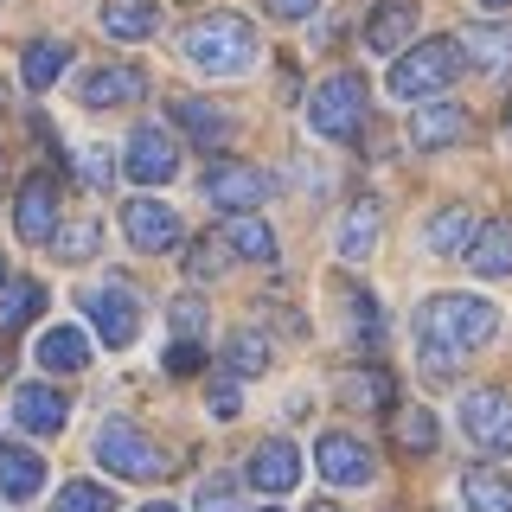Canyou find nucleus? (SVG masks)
<instances>
[{"mask_svg":"<svg viewBox=\"0 0 512 512\" xmlns=\"http://www.w3.org/2000/svg\"><path fill=\"white\" fill-rule=\"evenodd\" d=\"M468 269H474V276H487V282L512 276V224H506V218H487V224L474 231V244H468Z\"/></svg>","mask_w":512,"mask_h":512,"instance_id":"nucleus-19","label":"nucleus"},{"mask_svg":"<svg viewBox=\"0 0 512 512\" xmlns=\"http://www.w3.org/2000/svg\"><path fill=\"white\" fill-rule=\"evenodd\" d=\"M13 416H20V429H32V436H58L71 423V404H64L52 384H20L13 391Z\"/></svg>","mask_w":512,"mask_h":512,"instance_id":"nucleus-18","label":"nucleus"},{"mask_svg":"<svg viewBox=\"0 0 512 512\" xmlns=\"http://www.w3.org/2000/svg\"><path fill=\"white\" fill-rule=\"evenodd\" d=\"M378 231H384V205L365 192V199H352L346 205V218H340V231H333V250L346 256V263H365V256L378 250Z\"/></svg>","mask_w":512,"mask_h":512,"instance_id":"nucleus-15","label":"nucleus"},{"mask_svg":"<svg viewBox=\"0 0 512 512\" xmlns=\"http://www.w3.org/2000/svg\"><path fill=\"white\" fill-rule=\"evenodd\" d=\"M173 333H180V340H199L205 333V301H180V308H173Z\"/></svg>","mask_w":512,"mask_h":512,"instance_id":"nucleus-39","label":"nucleus"},{"mask_svg":"<svg viewBox=\"0 0 512 512\" xmlns=\"http://www.w3.org/2000/svg\"><path fill=\"white\" fill-rule=\"evenodd\" d=\"M314 468L327 474L333 487H372V480H378L372 448H365L359 436H346V429H327V436L314 442Z\"/></svg>","mask_w":512,"mask_h":512,"instance_id":"nucleus-8","label":"nucleus"},{"mask_svg":"<svg viewBox=\"0 0 512 512\" xmlns=\"http://www.w3.org/2000/svg\"><path fill=\"white\" fill-rule=\"evenodd\" d=\"M308 122H314V135H327V141L359 135L365 128V84L352 71H333L327 84L308 96Z\"/></svg>","mask_w":512,"mask_h":512,"instance_id":"nucleus-4","label":"nucleus"},{"mask_svg":"<svg viewBox=\"0 0 512 512\" xmlns=\"http://www.w3.org/2000/svg\"><path fill=\"white\" fill-rule=\"evenodd\" d=\"M455 45H461V58H468L474 71H487V77L512 71V26L474 20V26H461V32H455Z\"/></svg>","mask_w":512,"mask_h":512,"instance_id":"nucleus-16","label":"nucleus"},{"mask_svg":"<svg viewBox=\"0 0 512 512\" xmlns=\"http://www.w3.org/2000/svg\"><path fill=\"white\" fill-rule=\"evenodd\" d=\"M416 333H423V352H448V359H461V352L487 346L493 333H500V308H493L487 295L448 288V295H429L423 308H416Z\"/></svg>","mask_w":512,"mask_h":512,"instance_id":"nucleus-1","label":"nucleus"},{"mask_svg":"<svg viewBox=\"0 0 512 512\" xmlns=\"http://www.w3.org/2000/svg\"><path fill=\"white\" fill-rule=\"evenodd\" d=\"M346 397H352V404H365V410H384L397 397V384H391L384 365H365V372H346Z\"/></svg>","mask_w":512,"mask_h":512,"instance_id":"nucleus-29","label":"nucleus"},{"mask_svg":"<svg viewBox=\"0 0 512 512\" xmlns=\"http://www.w3.org/2000/svg\"><path fill=\"white\" fill-rule=\"evenodd\" d=\"M308 512H340V506H333V500H314V506H308Z\"/></svg>","mask_w":512,"mask_h":512,"instance_id":"nucleus-44","label":"nucleus"},{"mask_svg":"<svg viewBox=\"0 0 512 512\" xmlns=\"http://www.w3.org/2000/svg\"><path fill=\"white\" fill-rule=\"evenodd\" d=\"M314 7H320V0H269V13H276V20H288V26H295V20H308Z\"/></svg>","mask_w":512,"mask_h":512,"instance_id":"nucleus-41","label":"nucleus"},{"mask_svg":"<svg viewBox=\"0 0 512 512\" xmlns=\"http://www.w3.org/2000/svg\"><path fill=\"white\" fill-rule=\"evenodd\" d=\"M480 7H487V13H500V7H512V0H480Z\"/></svg>","mask_w":512,"mask_h":512,"instance_id":"nucleus-45","label":"nucleus"},{"mask_svg":"<svg viewBox=\"0 0 512 512\" xmlns=\"http://www.w3.org/2000/svg\"><path fill=\"white\" fill-rule=\"evenodd\" d=\"M122 231H128V244H135V250L160 256V250L180 244V212L160 205V199H128L122 205Z\"/></svg>","mask_w":512,"mask_h":512,"instance_id":"nucleus-11","label":"nucleus"},{"mask_svg":"<svg viewBox=\"0 0 512 512\" xmlns=\"http://www.w3.org/2000/svg\"><path fill=\"white\" fill-rule=\"evenodd\" d=\"M58 512H116V493H109L103 480H71V487L58 493Z\"/></svg>","mask_w":512,"mask_h":512,"instance_id":"nucleus-34","label":"nucleus"},{"mask_svg":"<svg viewBox=\"0 0 512 512\" xmlns=\"http://www.w3.org/2000/svg\"><path fill=\"white\" fill-rule=\"evenodd\" d=\"M148 90V77L135 71V64H96V71H84L77 77V103L84 109H116V103H128V96H141Z\"/></svg>","mask_w":512,"mask_h":512,"instance_id":"nucleus-13","label":"nucleus"},{"mask_svg":"<svg viewBox=\"0 0 512 512\" xmlns=\"http://www.w3.org/2000/svg\"><path fill=\"white\" fill-rule=\"evenodd\" d=\"M13 231H20V244H52L58 237V192L52 180H32L20 186V205H13Z\"/></svg>","mask_w":512,"mask_h":512,"instance_id":"nucleus-12","label":"nucleus"},{"mask_svg":"<svg viewBox=\"0 0 512 512\" xmlns=\"http://www.w3.org/2000/svg\"><path fill=\"white\" fill-rule=\"evenodd\" d=\"M96 250H103V231H96V218L64 224V231H58V256H64V263H84V256H96Z\"/></svg>","mask_w":512,"mask_h":512,"instance_id":"nucleus-35","label":"nucleus"},{"mask_svg":"<svg viewBox=\"0 0 512 512\" xmlns=\"http://www.w3.org/2000/svg\"><path fill=\"white\" fill-rule=\"evenodd\" d=\"M154 26H160L154 0H109V7H103V32H109V39H122V45L148 39Z\"/></svg>","mask_w":512,"mask_h":512,"instance_id":"nucleus-27","label":"nucleus"},{"mask_svg":"<svg viewBox=\"0 0 512 512\" xmlns=\"http://www.w3.org/2000/svg\"><path fill=\"white\" fill-rule=\"evenodd\" d=\"M0 282H7V256H0Z\"/></svg>","mask_w":512,"mask_h":512,"instance_id":"nucleus-46","label":"nucleus"},{"mask_svg":"<svg viewBox=\"0 0 512 512\" xmlns=\"http://www.w3.org/2000/svg\"><path fill=\"white\" fill-rule=\"evenodd\" d=\"M180 58L205 77H244L256 64V26L244 13L218 7V13H199L186 32H180Z\"/></svg>","mask_w":512,"mask_h":512,"instance_id":"nucleus-2","label":"nucleus"},{"mask_svg":"<svg viewBox=\"0 0 512 512\" xmlns=\"http://www.w3.org/2000/svg\"><path fill=\"white\" fill-rule=\"evenodd\" d=\"M77 180H84L90 192H103V186H109V154H103V148L77 154Z\"/></svg>","mask_w":512,"mask_h":512,"instance_id":"nucleus-38","label":"nucleus"},{"mask_svg":"<svg viewBox=\"0 0 512 512\" xmlns=\"http://www.w3.org/2000/svg\"><path fill=\"white\" fill-rule=\"evenodd\" d=\"M224 263H231V250H224V237H205V244L186 256V269H192V276H218Z\"/></svg>","mask_w":512,"mask_h":512,"instance_id":"nucleus-36","label":"nucleus"},{"mask_svg":"<svg viewBox=\"0 0 512 512\" xmlns=\"http://www.w3.org/2000/svg\"><path fill=\"white\" fill-rule=\"evenodd\" d=\"M269 512H276V506H269Z\"/></svg>","mask_w":512,"mask_h":512,"instance_id":"nucleus-48","label":"nucleus"},{"mask_svg":"<svg viewBox=\"0 0 512 512\" xmlns=\"http://www.w3.org/2000/svg\"><path fill=\"white\" fill-rule=\"evenodd\" d=\"M218 237H224V250L244 256V263H269V256H276V231H269V224L256 218V212H237Z\"/></svg>","mask_w":512,"mask_h":512,"instance_id":"nucleus-25","label":"nucleus"},{"mask_svg":"<svg viewBox=\"0 0 512 512\" xmlns=\"http://www.w3.org/2000/svg\"><path fill=\"white\" fill-rule=\"evenodd\" d=\"M461 135H468V109H455V103H429V109H416V122H410L416 148H455Z\"/></svg>","mask_w":512,"mask_h":512,"instance_id":"nucleus-23","label":"nucleus"},{"mask_svg":"<svg viewBox=\"0 0 512 512\" xmlns=\"http://www.w3.org/2000/svg\"><path fill=\"white\" fill-rule=\"evenodd\" d=\"M199 340H173V352H167V372H199Z\"/></svg>","mask_w":512,"mask_h":512,"instance_id":"nucleus-40","label":"nucleus"},{"mask_svg":"<svg viewBox=\"0 0 512 512\" xmlns=\"http://www.w3.org/2000/svg\"><path fill=\"white\" fill-rule=\"evenodd\" d=\"M45 301H52V288H45V282H13L7 301H0V327H26Z\"/></svg>","mask_w":512,"mask_h":512,"instance_id":"nucleus-30","label":"nucleus"},{"mask_svg":"<svg viewBox=\"0 0 512 512\" xmlns=\"http://www.w3.org/2000/svg\"><path fill=\"white\" fill-rule=\"evenodd\" d=\"M410 32H416V0H378V13L365 20V45L384 52V58H397Z\"/></svg>","mask_w":512,"mask_h":512,"instance_id":"nucleus-20","label":"nucleus"},{"mask_svg":"<svg viewBox=\"0 0 512 512\" xmlns=\"http://www.w3.org/2000/svg\"><path fill=\"white\" fill-rule=\"evenodd\" d=\"M212 410L218 416H237V384H218V391H212Z\"/></svg>","mask_w":512,"mask_h":512,"instance_id":"nucleus-42","label":"nucleus"},{"mask_svg":"<svg viewBox=\"0 0 512 512\" xmlns=\"http://www.w3.org/2000/svg\"><path fill=\"white\" fill-rule=\"evenodd\" d=\"M461 500H468V512H512V474L468 468L461 474Z\"/></svg>","mask_w":512,"mask_h":512,"instance_id":"nucleus-26","label":"nucleus"},{"mask_svg":"<svg viewBox=\"0 0 512 512\" xmlns=\"http://www.w3.org/2000/svg\"><path fill=\"white\" fill-rule=\"evenodd\" d=\"M173 122L186 128L199 148H218V141H231V116H224L218 103H205V96H180L173 103Z\"/></svg>","mask_w":512,"mask_h":512,"instance_id":"nucleus-24","label":"nucleus"},{"mask_svg":"<svg viewBox=\"0 0 512 512\" xmlns=\"http://www.w3.org/2000/svg\"><path fill=\"white\" fill-rule=\"evenodd\" d=\"M64 64H71V45H64V39H32V45H26V58H20L26 90H52Z\"/></svg>","mask_w":512,"mask_h":512,"instance_id":"nucleus-28","label":"nucleus"},{"mask_svg":"<svg viewBox=\"0 0 512 512\" xmlns=\"http://www.w3.org/2000/svg\"><path fill=\"white\" fill-rule=\"evenodd\" d=\"M84 314H90V327H96V340H103V346H128L141 333V295H135V288H122V282L90 288Z\"/></svg>","mask_w":512,"mask_h":512,"instance_id":"nucleus-6","label":"nucleus"},{"mask_svg":"<svg viewBox=\"0 0 512 512\" xmlns=\"http://www.w3.org/2000/svg\"><path fill=\"white\" fill-rule=\"evenodd\" d=\"M455 71H461V45L455 39H423V45H410V52L391 58L384 90H391V103H429V96H442L455 84Z\"/></svg>","mask_w":512,"mask_h":512,"instance_id":"nucleus-3","label":"nucleus"},{"mask_svg":"<svg viewBox=\"0 0 512 512\" xmlns=\"http://www.w3.org/2000/svg\"><path fill=\"white\" fill-rule=\"evenodd\" d=\"M45 493V455L39 448H0V500H13V506H26V500H39Z\"/></svg>","mask_w":512,"mask_h":512,"instance_id":"nucleus-17","label":"nucleus"},{"mask_svg":"<svg viewBox=\"0 0 512 512\" xmlns=\"http://www.w3.org/2000/svg\"><path fill=\"white\" fill-rule=\"evenodd\" d=\"M474 231H480V224H474L468 205H442V212H429V224H423V244L436 256H468Z\"/></svg>","mask_w":512,"mask_h":512,"instance_id":"nucleus-21","label":"nucleus"},{"mask_svg":"<svg viewBox=\"0 0 512 512\" xmlns=\"http://www.w3.org/2000/svg\"><path fill=\"white\" fill-rule=\"evenodd\" d=\"M205 199L237 218V212H256V205L269 199V180L256 167H244V160H212V167H205Z\"/></svg>","mask_w":512,"mask_h":512,"instance_id":"nucleus-9","label":"nucleus"},{"mask_svg":"<svg viewBox=\"0 0 512 512\" xmlns=\"http://www.w3.org/2000/svg\"><path fill=\"white\" fill-rule=\"evenodd\" d=\"M397 442H404L410 455H429V448H436V416L423 404H404L397 410Z\"/></svg>","mask_w":512,"mask_h":512,"instance_id":"nucleus-31","label":"nucleus"},{"mask_svg":"<svg viewBox=\"0 0 512 512\" xmlns=\"http://www.w3.org/2000/svg\"><path fill=\"white\" fill-rule=\"evenodd\" d=\"M231 493H237V480H231V474L205 480V487H199V512H231V506H237Z\"/></svg>","mask_w":512,"mask_h":512,"instance_id":"nucleus-37","label":"nucleus"},{"mask_svg":"<svg viewBox=\"0 0 512 512\" xmlns=\"http://www.w3.org/2000/svg\"><path fill=\"white\" fill-rule=\"evenodd\" d=\"M346 320H352V346H378V301H372V288H346Z\"/></svg>","mask_w":512,"mask_h":512,"instance_id":"nucleus-32","label":"nucleus"},{"mask_svg":"<svg viewBox=\"0 0 512 512\" xmlns=\"http://www.w3.org/2000/svg\"><path fill=\"white\" fill-rule=\"evenodd\" d=\"M122 167H128V180H135V186H167L173 173H180V141H173L167 128L141 122L135 135H128V148H122Z\"/></svg>","mask_w":512,"mask_h":512,"instance_id":"nucleus-7","label":"nucleus"},{"mask_svg":"<svg viewBox=\"0 0 512 512\" xmlns=\"http://www.w3.org/2000/svg\"><path fill=\"white\" fill-rule=\"evenodd\" d=\"M96 461L122 480H160L167 474V455H154V442L141 436L135 423H103L96 429Z\"/></svg>","mask_w":512,"mask_h":512,"instance_id":"nucleus-5","label":"nucleus"},{"mask_svg":"<svg viewBox=\"0 0 512 512\" xmlns=\"http://www.w3.org/2000/svg\"><path fill=\"white\" fill-rule=\"evenodd\" d=\"M506 128H512V103H506Z\"/></svg>","mask_w":512,"mask_h":512,"instance_id":"nucleus-47","label":"nucleus"},{"mask_svg":"<svg viewBox=\"0 0 512 512\" xmlns=\"http://www.w3.org/2000/svg\"><path fill=\"white\" fill-rule=\"evenodd\" d=\"M461 429H468V442H480V448H512V397L493 391V384L468 391L461 397Z\"/></svg>","mask_w":512,"mask_h":512,"instance_id":"nucleus-10","label":"nucleus"},{"mask_svg":"<svg viewBox=\"0 0 512 512\" xmlns=\"http://www.w3.org/2000/svg\"><path fill=\"white\" fill-rule=\"evenodd\" d=\"M32 359L45 365V372H84L90 365V340L84 327H45L39 346H32Z\"/></svg>","mask_w":512,"mask_h":512,"instance_id":"nucleus-22","label":"nucleus"},{"mask_svg":"<svg viewBox=\"0 0 512 512\" xmlns=\"http://www.w3.org/2000/svg\"><path fill=\"white\" fill-rule=\"evenodd\" d=\"M141 512H180V506H173V500H148V506H141Z\"/></svg>","mask_w":512,"mask_h":512,"instance_id":"nucleus-43","label":"nucleus"},{"mask_svg":"<svg viewBox=\"0 0 512 512\" xmlns=\"http://www.w3.org/2000/svg\"><path fill=\"white\" fill-rule=\"evenodd\" d=\"M224 365H231L237 378H256V372H269V340L263 333H237L231 352H224Z\"/></svg>","mask_w":512,"mask_h":512,"instance_id":"nucleus-33","label":"nucleus"},{"mask_svg":"<svg viewBox=\"0 0 512 512\" xmlns=\"http://www.w3.org/2000/svg\"><path fill=\"white\" fill-rule=\"evenodd\" d=\"M301 468H308V461H301V448L276 436V442H263L250 455V487L256 493H295L301 487Z\"/></svg>","mask_w":512,"mask_h":512,"instance_id":"nucleus-14","label":"nucleus"}]
</instances>
